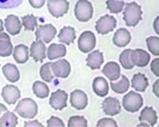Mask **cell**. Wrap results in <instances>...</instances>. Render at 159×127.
Segmentation results:
<instances>
[{"label": "cell", "instance_id": "cell-33", "mask_svg": "<svg viewBox=\"0 0 159 127\" xmlns=\"http://www.w3.org/2000/svg\"><path fill=\"white\" fill-rule=\"evenodd\" d=\"M107 9L113 13H120L124 6L125 2L122 1H116V0H107L106 2Z\"/></svg>", "mask_w": 159, "mask_h": 127}, {"label": "cell", "instance_id": "cell-31", "mask_svg": "<svg viewBox=\"0 0 159 127\" xmlns=\"http://www.w3.org/2000/svg\"><path fill=\"white\" fill-rule=\"evenodd\" d=\"M131 49H126L122 52L119 56V62L121 63L122 67L125 69H131L135 65L133 64L131 60Z\"/></svg>", "mask_w": 159, "mask_h": 127}, {"label": "cell", "instance_id": "cell-7", "mask_svg": "<svg viewBox=\"0 0 159 127\" xmlns=\"http://www.w3.org/2000/svg\"><path fill=\"white\" fill-rule=\"evenodd\" d=\"M96 44V37L92 32L86 31L82 33L78 39V47L83 53L90 51L95 47Z\"/></svg>", "mask_w": 159, "mask_h": 127}, {"label": "cell", "instance_id": "cell-38", "mask_svg": "<svg viewBox=\"0 0 159 127\" xmlns=\"http://www.w3.org/2000/svg\"><path fill=\"white\" fill-rule=\"evenodd\" d=\"M97 126H102V127L114 126V127H116V126H117V125L116 123V122L113 119H109V118H105V119H102L101 120H99L98 122Z\"/></svg>", "mask_w": 159, "mask_h": 127}, {"label": "cell", "instance_id": "cell-45", "mask_svg": "<svg viewBox=\"0 0 159 127\" xmlns=\"http://www.w3.org/2000/svg\"><path fill=\"white\" fill-rule=\"evenodd\" d=\"M154 28H155V29L156 33L157 34H159V32H158V17H157L156 18L155 22H154Z\"/></svg>", "mask_w": 159, "mask_h": 127}, {"label": "cell", "instance_id": "cell-24", "mask_svg": "<svg viewBox=\"0 0 159 127\" xmlns=\"http://www.w3.org/2000/svg\"><path fill=\"white\" fill-rule=\"evenodd\" d=\"M75 29L72 27H64L58 35L59 42L61 43L70 45L73 43L76 39Z\"/></svg>", "mask_w": 159, "mask_h": 127}, {"label": "cell", "instance_id": "cell-25", "mask_svg": "<svg viewBox=\"0 0 159 127\" xmlns=\"http://www.w3.org/2000/svg\"><path fill=\"white\" fill-rule=\"evenodd\" d=\"M13 58L19 64L26 63L29 59L28 47L25 45H19L14 48Z\"/></svg>", "mask_w": 159, "mask_h": 127}, {"label": "cell", "instance_id": "cell-41", "mask_svg": "<svg viewBox=\"0 0 159 127\" xmlns=\"http://www.w3.org/2000/svg\"><path fill=\"white\" fill-rule=\"evenodd\" d=\"M151 70L152 73L158 77V59H154L151 63Z\"/></svg>", "mask_w": 159, "mask_h": 127}, {"label": "cell", "instance_id": "cell-5", "mask_svg": "<svg viewBox=\"0 0 159 127\" xmlns=\"http://www.w3.org/2000/svg\"><path fill=\"white\" fill-rule=\"evenodd\" d=\"M48 11L54 17H62L69 9V2L67 0H48Z\"/></svg>", "mask_w": 159, "mask_h": 127}, {"label": "cell", "instance_id": "cell-10", "mask_svg": "<svg viewBox=\"0 0 159 127\" xmlns=\"http://www.w3.org/2000/svg\"><path fill=\"white\" fill-rule=\"evenodd\" d=\"M2 96L8 105H14L21 97V92L16 86L7 85L2 89Z\"/></svg>", "mask_w": 159, "mask_h": 127}, {"label": "cell", "instance_id": "cell-4", "mask_svg": "<svg viewBox=\"0 0 159 127\" xmlns=\"http://www.w3.org/2000/svg\"><path fill=\"white\" fill-rule=\"evenodd\" d=\"M75 16L78 21L86 22L92 17L93 7L88 0H79L74 9Z\"/></svg>", "mask_w": 159, "mask_h": 127}, {"label": "cell", "instance_id": "cell-8", "mask_svg": "<svg viewBox=\"0 0 159 127\" xmlns=\"http://www.w3.org/2000/svg\"><path fill=\"white\" fill-rule=\"evenodd\" d=\"M57 32V29L52 24L39 25L35 32L36 39L48 43L55 37Z\"/></svg>", "mask_w": 159, "mask_h": 127}, {"label": "cell", "instance_id": "cell-19", "mask_svg": "<svg viewBox=\"0 0 159 127\" xmlns=\"http://www.w3.org/2000/svg\"><path fill=\"white\" fill-rule=\"evenodd\" d=\"M13 45L9 35L6 33H0V56L9 57L12 53Z\"/></svg>", "mask_w": 159, "mask_h": 127}, {"label": "cell", "instance_id": "cell-6", "mask_svg": "<svg viewBox=\"0 0 159 127\" xmlns=\"http://www.w3.org/2000/svg\"><path fill=\"white\" fill-rule=\"evenodd\" d=\"M117 21L113 16L106 15L99 18L96 25V29L98 33L105 35L110 32L116 28Z\"/></svg>", "mask_w": 159, "mask_h": 127}, {"label": "cell", "instance_id": "cell-16", "mask_svg": "<svg viewBox=\"0 0 159 127\" xmlns=\"http://www.w3.org/2000/svg\"><path fill=\"white\" fill-rule=\"evenodd\" d=\"M5 27L7 32L11 35H16L21 32L22 25L17 16L9 15L5 20Z\"/></svg>", "mask_w": 159, "mask_h": 127}, {"label": "cell", "instance_id": "cell-46", "mask_svg": "<svg viewBox=\"0 0 159 127\" xmlns=\"http://www.w3.org/2000/svg\"><path fill=\"white\" fill-rule=\"evenodd\" d=\"M3 31V21L0 19V33Z\"/></svg>", "mask_w": 159, "mask_h": 127}, {"label": "cell", "instance_id": "cell-13", "mask_svg": "<svg viewBox=\"0 0 159 127\" xmlns=\"http://www.w3.org/2000/svg\"><path fill=\"white\" fill-rule=\"evenodd\" d=\"M30 56L35 62H42L46 57V47L41 40L34 42L30 48Z\"/></svg>", "mask_w": 159, "mask_h": 127}, {"label": "cell", "instance_id": "cell-32", "mask_svg": "<svg viewBox=\"0 0 159 127\" xmlns=\"http://www.w3.org/2000/svg\"><path fill=\"white\" fill-rule=\"evenodd\" d=\"M21 19L25 29L27 31H34V28L37 26V17L33 15H27L22 17Z\"/></svg>", "mask_w": 159, "mask_h": 127}, {"label": "cell", "instance_id": "cell-22", "mask_svg": "<svg viewBox=\"0 0 159 127\" xmlns=\"http://www.w3.org/2000/svg\"><path fill=\"white\" fill-rule=\"evenodd\" d=\"M66 47L62 44L53 43L50 45L47 51V56L50 60L63 57L66 55Z\"/></svg>", "mask_w": 159, "mask_h": 127}, {"label": "cell", "instance_id": "cell-39", "mask_svg": "<svg viewBox=\"0 0 159 127\" xmlns=\"http://www.w3.org/2000/svg\"><path fill=\"white\" fill-rule=\"evenodd\" d=\"M47 126L49 127L52 126H64V124L61 119L55 116H51V118L47 120Z\"/></svg>", "mask_w": 159, "mask_h": 127}, {"label": "cell", "instance_id": "cell-37", "mask_svg": "<svg viewBox=\"0 0 159 127\" xmlns=\"http://www.w3.org/2000/svg\"><path fill=\"white\" fill-rule=\"evenodd\" d=\"M23 0H0V8L13 9L18 7Z\"/></svg>", "mask_w": 159, "mask_h": 127}, {"label": "cell", "instance_id": "cell-3", "mask_svg": "<svg viewBox=\"0 0 159 127\" xmlns=\"http://www.w3.org/2000/svg\"><path fill=\"white\" fill-rule=\"evenodd\" d=\"M143 105V99L140 94L134 91H130L124 96L123 99V106L127 112L135 113L139 110Z\"/></svg>", "mask_w": 159, "mask_h": 127}, {"label": "cell", "instance_id": "cell-9", "mask_svg": "<svg viewBox=\"0 0 159 127\" xmlns=\"http://www.w3.org/2000/svg\"><path fill=\"white\" fill-rule=\"evenodd\" d=\"M67 93L65 91L59 89L52 93L49 103L53 109L61 110L67 106Z\"/></svg>", "mask_w": 159, "mask_h": 127}, {"label": "cell", "instance_id": "cell-42", "mask_svg": "<svg viewBox=\"0 0 159 127\" xmlns=\"http://www.w3.org/2000/svg\"><path fill=\"white\" fill-rule=\"evenodd\" d=\"M25 126H43L42 124L39 123V121L37 120H33V121H29V122H25Z\"/></svg>", "mask_w": 159, "mask_h": 127}, {"label": "cell", "instance_id": "cell-2", "mask_svg": "<svg viewBox=\"0 0 159 127\" xmlns=\"http://www.w3.org/2000/svg\"><path fill=\"white\" fill-rule=\"evenodd\" d=\"M14 110L24 119H33L37 115L38 106L35 101L27 98L19 101Z\"/></svg>", "mask_w": 159, "mask_h": 127}, {"label": "cell", "instance_id": "cell-18", "mask_svg": "<svg viewBox=\"0 0 159 127\" xmlns=\"http://www.w3.org/2000/svg\"><path fill=\"white\" fill-rule=\"evenodd\" d=\"M102 73L111 81H116L120 77V67L116 62H109L104 66Z\"/></svg>", "mask_w": 159, "mask_h": 127}, {"label": "cell", "instance_id": "cell-43", "mask_svg": "<svg viewBox=\"0 0 159 127\" xmlns=\"http://www.w3.org/2000/svg\"><path fill=\"white\" fill-rule=\"evenodd\" d=\"M153 92L157 96H158V80H157L156 83L154 84Z\"/></svg>", "mask_w": 159, "mask_h": 127}, {"label": "cell", "instance_id": "cell-17", "mask_svg": "<svg viewBox=\"0 0 159 127\" xmlns=\"http://www.w3.org/2000/svg\"><path fill=\"white\" fill-rule=\"evenodd\" d=\"M131 34L125 28L119 29L115 33L113 42L119 47H124L131 42Z\"/></svg>", "mask_w": 159, "mask_h": 127}, {"label": "cell", "instance_id": "cell-27", "mask_svg": "<svg viewBox=\"0 0 159 127\" xmlns=\"http://www.w3.org/2000/svg\"><path fill=\"white\" fill-rule=\"evenodd\" d=\"M139 120L141 122L146 121L150 124V126H153L157 122V115L155 110L152 107L146 106L141 111V115L139 116Z\"/></svg>", "mask_w": 159, "mask_h": 127}, {"label": "cell", "instance_id": "cell-34", "mask_svg": "<svg viewBox=\"0 0 159 127\" xmlns=\"http://www.w3.org/2000/svg\"><path fill=\"white\" fill-rule=\"evenodd\" d=\"M148 50L150 52L154 55L158 56L159 51H158V43H159V38L158 37H150L146 40Z\"/></svg>", "mask_w": 159, "mask_h": 127}, {"label": "cell", "instance_id": "cell-20", "mask_svg": "<svg viewBox=\"0 0 159 127\" xmlns=\"http://www.w3.org/2000/svg\"><path fill=\"white\" fill-rule=\"evenodd\" d=\"M104 61L103 54L99 50L89 53L86 59L87 65L92 70L99 69Z\"/></svg>", "mask_w": 159, "mask_h": 127}, {"label": "cell", "instance_id": "cell-30", "mask_svg": "<svg viewBox=\"0 0 159 127\" xmlns=\"http://www.w3.org/2000/svg\"><path fill=\"white\" fill-rule=\"evenodd\" d=\"M33 90L37 97L44 99L46 98L49 95V88L48 86L41 81H36L33 86Z\"/></svg>", "mask_w": 159, "mask_h": 127}, {"label": "cell", "instance_id": "cell-29", "mask_svg": "<svg viewBox=\"0 0 159 127\" xmlns=\"http://www.w3.org/2000/svg\"><path fill=\"white\" fill-rule=\"evenodd\" d=\"M129 85H130L129 81L125 75H122L121 80L116 83H113L111 81V89L114 92L118 94H123L125 93L129 89Z\"/></svg>", "mask_w": 159, "mask_h": 127}, {"label": "cell", "instance_id": "cell-28", "mask_svg": "<svg viewBox=\"0 0 159 127\" xmlns=\"http://www.w3.org/2000/svg\"><path fill=\"white\" fill-rule=\"evenodd\" d=\"M18 123L17 116L11 112L6 111L0 118V126L15 127Z\"/></svg>", "mask_w": 159, "mask_h": 127}, {"label": "cell", "instance_id": "cell-1", "mask_svg": "<svg viewBox=\"0 0 159 127\" xmlns=\"http://www.w3.org/2000/svg\"><path fill=\"white\" fill-rule=\"evenodd\" d=\"M141 7L135 2L127 3L123 12V19L128 27H135L142 20Z\"/></svg>", "mask_w": 159, "mask_h": 127}, {"label": "cell", "instance_id": "cell-11", "mask_svg": "<svg viewBox=\"0 0 159 127\" xmlns=\"http://www.w3.org/2000/svg\"><path fill=\"white\" fill-rule=\"evenodd\" d=\"M51 66L53 74L57 77L66 78L70 73V65L65 59L54 62L51 63Z\"/></svg>", "mask_w": 159, "mask_h": 127}, {"label": "cell", "instance_id": "cell-47", "mask_svg": "<svg viewBox=\"0 0 159 127\" xmlns=\"http://www.w3.org/2000/svg\"><path fill=\"white\" fill-rule=\"evenodd\" d=\"M138 126H148V125H147V124H144V123L143 124V123H142V124L139 125Z\"/></svg>", "mask_w": 159, "mask_h": 127}, {"label": "cell", "instance_id": "cell-26", "mask_svg": "<svg viewBox=\"0 0 159 127\" xmlns=\"http://www.w3.org/2000/svg\"><path fill=\"white\" fill-rule=\"evenodd\" d=\"M132 87L137 91L144 92L148 86V82L147 77L142 73L134 75L131 80Z\"/></svg>", "mask_w": 159, "mask_h": 127}, {"label": "cell", "instance_id": "cell-14", "mask_svg": "<svg viewBox=\"0 0 159 127\" xmlns=\"http://www.w3.org/2000/svg\"><path fill=\"white\" fill-rule=\"evenodd\" d=\"M102 108L104 113L109 116H115L121 112V105L119 101L113 97H107L103 100Z\"/></svg>", "mask_w": 159, "mask_h": 127}, {"label": "cell", "instance_id": "cell-44", "mask_svg": "<svg viewBox=\"0 0 159 127\" xmlns=\"http://www.w3.org/2000/svg\"><path fill=\"white\" fill-rule=\"evenodd\" d=\"M7 110V109L6 106L3 104H0V118L2 117V116L3 115V113H6Z\"/></svg>", "mask_w": 159, "mask_h": 127}, {"label": "cell", "instance_id": "cell-23", "mask_svg": "<svg viewBox=\"0 0 159 127\" xmlns=\"http://www.w3.org/2000/svg\"><path fill=\"white\" fill-rule=\"evenodd\" d=\"M3 73L6 78L11 83H16L19 79V71L16 65L11 63L5 65L2 68Z\"/></svg>", "mask_w": 159, "mask_h": 127}, {"label": "cell", "instance_id": "cell-36", "mask_svg": "<svg viewBox=\"0 0 159 127\" xmlns=\"http://www.w3.org/2000/svg\"><path fill=\"white\" fill-rule=\"evenodd\" d=\"M68 126L70 127L73 126H82L86 127L88 126L87 120L85 119L84 116H71L68 120Z\"/></svg>", "mask_w": 159, "mask_h": 127}, {"label": "cell", "instance_id": "cell-35", "mask_svg": "<svg viewBox=\"0 0 159 127\" xmlns=\"http://www.w3.org/2000/svg\"><path fill=\"white\" fill-rule=\"evenodd\" d=\"M51 63H45L42 66L41 71H40V75H41V78L43 79V80L48 83L51 82L54 78V76L51 74V69H50V67H51Z\"/></svg>", "mask_w": 159, "mask_h": 127}, {"label": "cell", "instance_id": "cell-40", "mask_svg": "<svg viewBox=\"0 0 159 127\" xmlns=\"http://www.w3.org/2000/svg\"><path fill=\"white\" fill-rule=\"evenodd\" d=\"M29 1L33 7L37 9L42 7L45 3V0H29Z\"/></svg>", "mask_w": 159, "mask_h": 127}, {"label": "cell", "instance_id": "cell-21", "mask_svg": "<svg viewBox=\"0 0 159 127\" xmlns=\"http://www.w3.org/2000/svg\"><path fill=\"white\" fill-rule=\"evenodd\" d=\"M93 89L98 96H103L108 94L109 86L107 81L101 77H96L93 82Z\"/></svg>", "mask_w": 159, "mask_h": 127}, {"label": "cell", "instance_id": "cell-15", "mask_svg": "<svg viewBox=\"0 0 159 127\" xmlns=\"http://www.w3.org/2000/svg\"><path fill=\"white\" fill-rule=\"evenodd\" d=\"M70 103L77 110H83L88 105L86 94L80 90H75L70 95Z\"/></svg>", "mask_w": 159, "mask_h": 127}, {"label": "cell", "instance_id": "cell-12", "mask_svg": "<svg viewBox=\"0 0 159 127\" xmlns=\"http://www.w3.org/2000/svg\"><path fill=\"white\" fill-rule=\"evenodd\" d=\"M151 59V56L145 50L137 49L131 53V60L134 65L143 67L147 66Z\"/></svg>", "mask_w": 159, "mask_h": 127}]
</instances>
